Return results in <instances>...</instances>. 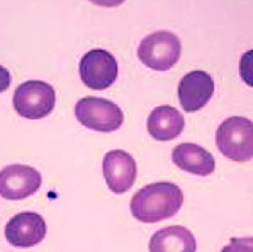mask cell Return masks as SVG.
<instances>
[{"label": "cell", "instance_id": "52a82bcc", "mask_svg": "<svg viewBox=\"0 0 253 252\" xmlns=\"http://www.w3.org/2000/svg\"><path fill=\"white\" fill-rule=\"evenodd\" d=\"M41 173L32 167L11 164L0 171V196L7 200H23L42 186Z\"/></svg>", "mask_w": 253, "mask_h": 252}, {"label": "cell", "instance_id": "5b68a950", "mask_svg": "<svg viewBox=\"0 0 253 252\" xmlns=\"http://www.w3.org/2000/svg\"><path fill=\"white\" fill-rule=\"evenodd\" d=\"M75 117L85 127L111 133L124 122V114L114 102L98 97H85L76 102Z\"/></svg>", "mask_w": 253, "mask_h": 252}, {"label": "cell", "instance_id": "4fadbf2b", "mask_svg": "<svg viewBox=\"0 0 253 252\" xmlns=\"http://www.w3.org/2000/svg\"><path fill=\"white\" fill-rule=\"evenodd\" d=\"M196 238L188 228L180 225L162 228L152 235L150 252H196Z\"/></svg>", "mask_w": 253, "mask_h": 252}, {"label": "cell", "instance_id": "9a60e30c", "mask_svg": "<svg viewBox=\"0 0 253 252\" xmlns=\"http://www.w3.org/2000/svg\"><path fill=\"white\" fill-rule=\"evenodd\" d=\"M221 252H253V237L230 238Z\"/></svg>", "mask_w": 253, "mask_h": 252}, {"label": "cell", "instance_id": "3957f363", "mask_svg": "<svg viewBox=\"0 0 253 252\" xmlns=\"http://www.w3.org/2000/svg\"><path fill=\"white\" fill-rule=\"evenodd\" d=\"M181 53L179 38L168 31H158L141 41L137 50L141 62L156 71H168L178 62Z\"/></svg>", "mask_w": 253, "mask_h": 252}, {"label": "cell", "instance_id": "5bb4252c", "mask_svg": "<svg viewBox=\"0 0 253 252\" xmlns=\"http://www.w3.org/2000/svg\"><path fill=\"white\" fill-rule=\"evenodd\" d=\"M239 73L247 85L253 87V50L247 51L240 59Z\"/></svg>", "mask_w": 253, "mask_h": 252}, {"label": "cell", "instance_id": "ba28073f", "mask_svg": "<svg viewBox=\"0 0 253 252\" xmlns=\"http://www.w3.org/2000/svg\"><path fill=\"white\" fill-rule=\"evenodd\" d=\"M46 233L45 220L35 212L19 213L11 217L4 228L8 243L20 248H30L41 244L45 238Z\"/></svg>", "mask_w": 253, "mask_h": 252}, {"label": "cell", "instance_id": "e0dca14e", "mask_svg": "<svg viewBox=\"0 0 253 252\" xmlns=\"http://www.w3.org/2000/svg\"><path fill=\"white\" fill-rule=\"evenodd\" d=\"M89 1L97 5H100V7L112 8V7H118V5L122 4L125 0H89Z\"/></svg>", "mask_w": 253, "mask_h": 252}, {"label": "cell", "instance_id": "6da1fadb", "mask_svg": "<svg viewBox=\"0 0 253 252\" xmlns=\"http://www.w3.org/2000/svg\"><path fill=\"white\" fill-rule=\"evenodd\" d=\"M184 204V194L177 185L157 182L139 189L130 200L131 214L142 223H158L173 217Z\"/></svg>", "mask_w": 253, "mask_h": 252}, {"label": "cell", "instance_id": "30bf717a", "mask_svg": "<svg viewBox=\"0 0 253 252\" xmlns=\"http://www.w3.org/2000/svg\"><path fill=\"white\" fill-rule=\"evenodd\" d=\"M214 92V81L205 71H192L180 80L178 98L186 112H196L205 107Z\"/></svg>", "mask_w": 253, "mask_h": 252}, {"label": "cell", "instance_id": "277c9868", "mask_svg": "<svg viewBox=\"0 0 253 252\" xmlns=\"http://www.w3.org/2000/svg\"><path fill=\"white\" fill-rule=\"evenodd\" d=\"M56 105V91L42 81H27L14 91L13 107L22 118L41 120L49 116Z\"/></svg>", "mask_w": 253, "mask_h": 252}, {"label": "cell", "instance_id": "8fae6325", "mask_svg": "<svg viewBox=\"0 0 253 252\" xmlns=\"http://www.w3.org/2000/svg\"><path fill=\"white\" fill-rule=\"evenodd\" d=\"M172 160L180 169L198 176H209L215 169V160L211 153L191 142L176 146L172 151Z\"/></svg>", "mask_w": 253, "mask_h": 252}, {"label": "cell", "instance_id": "7a4b0ae2", "mask_svg": "<svg viewBox=\"0 0 253 252\" xmlns=\"http://www.w3.org/2000/svg\"><path fill=\"white\" fill-rule=\"evenodd\" d=\"M215 142L222 155L235 162L253 159V122L243 117H232L218 126Z\"/></svg>", "mask_w": 253, "mask_h": 252}, {"label": "cell", "instance_id": "8992f818", "mask_svg": "<svg viewBox=\"0 0 253 252\" xmlns=\"http://www.w3.org/2000/svg\"><path fill=\"white\" fill-rule=\"evenodd\" d=\"M81 80L93 90H103L117 81L119 65L113 54L103 49L88 51L80 62Z\"/></svg>", "mask_w": 253, "mask_h": 252}, {"label": "cell", "instance_id": "2e32d148", "mask_svg": "<svg viewBox=\"0 0 253 252\" xmlns=\"http://www.w3.org/2000/svg\"><path fill=\"white\" fill-rule=\"evenodd\" d=\"M11 84V75L9 71L0 65V92L5 91Z\"/></svg>", "mask_w": 253, "mask_h": 252}, {"label": "cell", "instance_id": "9c48e42d", "mask_svg": "<svg viewBox=\"0 0 253 252\" xmlns=\"http://www.w3.org/2000/svg\"><path fill=\"white\" fill-rule=\"evenodd\" d=\"M103 176L110 190L114 194H124L134 185L137 166L134 158L124 150H111L102 162Z\"/></svg>", "mask_w": 253, "mask_h": 252}, {"label": "cell", "instance_id": "7c38bea8", "mask_svg": "<svg viewBox=\"0 0 253 252\" xmlns=\"http://www.w3.org/2000/svg\"><path fill=\"white\" fill-rule=\"evenodd\" d=\"M185 127L181 113L170 106H160L153 109L147 120V129L152 138L159 141L173 140Z\"/></svg>", "mask_w": 253, "mask_h": 252}]
</instances>
